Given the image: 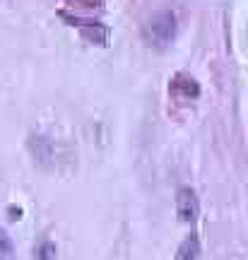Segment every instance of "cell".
Segmentation results:
<instances>
[{
	"instance_id": "obj_1",
	"label": "cell",
	"mask_w": 248,
	"mask_h": 260,
	"mask_svg": "<svg viewBox=\"0 0 248 260\" xmlns=\"http://www.w3.org/2000/svg\"><path fill=\"white\" fill-rule=\"evenodd\" d=\"M142 37H145V41H147L149 46L166 48L176 37V15L169 12V10L157 12L154 17L142 27Z\"/></svg>"
},
{
	"instance_id": "obj_2",
	"label": "cell",
	"mask_w": 248,
	"mask_h": 260,
	"mask_svg": "<svg viewBox=\"0 0 248 260\" xmlns=\"http://www.w3.org/2000/svg\"><path fill=\"white\" fill-rule=\"evenodd\" d=\"M60 17L68 19L73 27L80 29V31H82V34L89 39V41H94V44H101V46H106V41H109V29L104 27V24H99V22H84V19H80V17H70L68 12H60Z\"/></svg>"
},
{
	"instance_id": "obj_3",
	"label": "cell",
	"mask_w": 248,
	"mask_h": 260,
	"mask_svg": "<svg viewBox=\"0 0 248 260\" xmlns=\"http://www.w3.org/2000/svg\"><path fill=\"white\" fill-rule=\"evenodd\" d=\"M176 212L181 217V222H195L198 219L200 207H198V198L191 188H181L176 193Z\"/></svg>"
},
{
	"instance_id": "obj_4",
	"label": "cell",
	"mask_w": 248,
	"mask_h": 260,
	"mask_svg": "<svg viewBox=\"0 0 248 260\" xmlns=\"http://www.w3.org/2000/svg\"><path fill=\"white\" fill-rule=\"evenodd\" d=\"M171 92H174L176 96H183V99H195V96L200 94V87H198V82H195L191 75L178 73L174 80H171Z\"/></svg>"
},
{
	"instance_id": "obj_5",
	"label": "cell",
	"mask_w": 248,
	"mask_h": 260,
	"mask_svg": "<svg viewBox=\"0 0 248 260\" xmlns=\"http://www.w3.org/2000/svg\"><path fill=\"white\" fill-rule=\"evenodd\" d=\"M174 260H200V241H198L195 234L181 243V248H178Z\"/></svg>"
},
{
	"instance_id": "obj_6",
	"label": "cell",
	"mask_w": 248,
	"mask_h": 260,
	"mask_svg": "<svg viewBox=\"0 0 248 260\" xmlns=\"http://www.w3.org/2000/svg\"><path fill=\"white\" fill-rule=\"evenodd\" d=\"M37 260H55V246L51 241H44L37 248Z\"/></svg>"
},
{
	"instance_id": "obj_7",
	"label": "cell",
	"mask_w": 248,
	"mask_h": 260,
	"mask_svg": "<svg viewBox=\"0 0 248 260\" xmlns=\"http://www.w3.org/2000/svg\"><path fill=\"white\" fill-rule=\"evenodd\" d=\"M12 255V241L3 229H0V260H8Z\"/></svg>"
},
{
	"instance_id": "obj_8",
	"label": "cell",
	"mask_w": 248,
	"mask_h": 260,
	"mask_svg": "<svg viewBox=\"0 0 248 260\" xmlns=\"http://www.w3.org/2000/svg\"><path fill=\"white\" fill-rule=\"evenodd\" d=\"M70 5H77V8H87V10H99L104 5V0H68Z\"/></svg>"
}]
</instances>
